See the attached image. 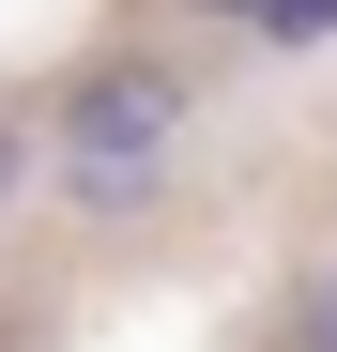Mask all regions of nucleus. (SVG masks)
<instances>
[{"mask_svg": "<svg viewBox=\"0 0 337 352\" xmlns=\"http://www.w3.org/2000/svg\"><path fill=\"white\" fill-rule=\"evenodd\" d=\"M199 16H261V0H199Z\"/></svg>", "mask_w": 337, "mask_h": 352, "instance_id": "obj_6", "label": "nucleus"}, {"mask_svg": "<svg viewBox=\"0 0 337 352\" xmlns=\"http://www.w3.org/2000/svg\"><path fill=\"white\" fill-rule=\"evenodd\" d=\"M62 199H92V214H153V199H168V168H107V153H62Z\"/></svg>", "mask_w": 337, "mask_h": 352, "instance_id": "obj_2", "label": "nucleus"}, {"mask_svg": "<svg viewBox=\"0 0 337 352\" xmlns=\"http://www.w3.org/2000/svg\"><path fill=\"white\" fill-rule=\"evenodd\" d=\"M16 184H31V138H16V123H0V214H16Z\"/></svg>", "mask_w": 337, "mask_h": 352, "instance_id": "obj_4", "label": "nucleus"}, {"mask_svg": "<svg viewBox=\"0 0 337 352\" xmlns=\"http://www.w3.org/2000/svg\"><path fill=\"white\" fill-rule=\"evenodd\" d=\"M184 77L168 62H92L77 92H62V153H107V168H168V138H184Z\"/></svg>", "mask_w": 337, "mask_h": 352, "instance_id": "obj_1", "label": "nucleus"}, {"mask_svg": "<svg viewBox=\"0 0 337 352\" xmlns=\"http://www.w3.org/2000/svg\"><path fill=\"white\" fill-rule=\"evenodd\" d=\"M246 31H261V46H322V31H337V0H261Z\"/></svg>", "mask_w": 337, "mask_h": 352, "instance_id": "obj_3", "label": "nucleus"}, {"mask_svg": "<svg viewBox=\"0 0 337 352\" xmlns=\"http://www.w3.org/2000/svg\"><path fill=\"white\" fill-rule=\"evenodd\" d=\"M307 352H337V276H322V291H307Z\"/></svg>", "mask_w": 337, "mask_h": 352, "instance_id": "obj_5", "label": "nucleus"}]
</instances>
